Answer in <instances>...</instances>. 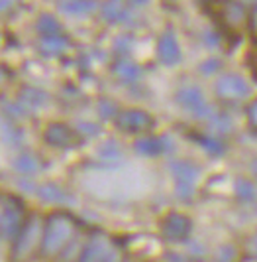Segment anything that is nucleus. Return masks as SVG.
<instances>
[{
    "label": "nucleus",
    "instance_id": "nucleus-11",
    "mask_svg": "<svg viewBox=\"0 0 257 262\" xmlns=\"http://www.w3.org/2000/svg\"><path fill=\"white\" fill-rule=\"evenodd\" d=\"M100 14L108 24H122V22H128L132 12L126 6L124 0H104L102 6H100Z\"/></svg>",
    "mask_w": 257,
    "mask_h": 262
},
{
    "label": "nucleus",
    "instance_id": "nucleus-1",
    "mask_svg": "<svg viewBox=\"0 0 257 262\" xmlns=\"http://www.w3.org/2000/svg\"><path fill=\"white\" fill-rule=\"evenodd\" d=\"M75 231V225L71 217L67 215H53L43 229V238H41V250L45 254H57L65 249V245L71 241Z\"/></svg>",
    "mask_w": 257,
    "mask_h": 262
},
{
    "label": "nucleus",
    "instance_id": "nucleus-15",
    "mask_svg": "<svg viewBox=\"0 0 257 262\" xmlns=\"http://www.w3.org/2000/svg\"><path fill=\"white\" fill-rule=\"evenodd\" d=\"M171 173L175 176V182H189V184H196L200 170L198 166L189 162V160H177L171 162Z\"/></svg>",
    "mask_w": 257,
    "mask_h": 262
},
{
    "label": "nucleus",
    "instance_id": "nucleus-8",
    "mask_svg": "<svg viewBox=\"0 0 257 262\" xmlns=\"http://www.w3.org/2000/svg\"><path fill=\"white\" fill-rule=\"evenodd\" d=\"M212 4H216L220 18H222V22L226 26L242 28L247 24L249 14H247V8H245L244 4H240L236 0H218V2H212Z\"/></svg>",
    "mask_w": 257,
    "mask_h": 262
},
{
    "label": "nucleus",
    "instance_id": "nucleus-33",
    "mask_svg": "<svg viewBox=\"0 0 257 262\" xmlns=\"http://www.w3.org/2000/svg\"><path fill=\"white\" fill-rule=\"evenodd\" d=\"M245 252H247L249 258L257 260V231L247 238V243H245Z\"/></svg>",
    "mask_w": 257,
    "mask_h": 262
},
{
    "label": "nucleus",
    "instance_id": "nucleus-10",
    "mask_svg": "<svg viewBox=\"0 0 257 262\" xmlns=\"http://www.w3.org/2000/svg\"><path fill=\"white\" fill-rule=\"evenodd\" d=\"M171 146L173 144H171L169 136L157 138V136L145 134V136H140V138L134 142V150H136L140 156H159V154L167 152Z\"/></svg>",
    "mask_w": 257,
    "mask_h": 262
},
{
    "label": "nucleus",
    "instance_id": "nucleus-35",
    "mask_svg": "<svg viewBox=\"0 0 257 262\" xmlns=\"http://www.w3.org/2000/svg\"><path fill=\"white\" fill-rule=\"evenodd\" d=\"M204 39H206V46H210V48L220 46V36L216 34V32H208V34H204Z\"/></svg>",
    "mask_w": 257,
    "mask_h": 262
},
{
    "label": "nucleus",
    "instance_id": "nucleus-28",
    "mask_svg": "<svg viewBox=\"0 0 257 262\" xmlns=\"http://www.w3.org/2000/svg\"><path fill=\"white\" fill-rule=\"evenodd\" d=\"M238 256L236 249L232 245H222L216 252H214V262H234Z\"/></svg>",
    "mask_w": 257,
    "mask_h": 262
},
{
    "label": "nucleus",
    "instance_id": "nucleus-17",
    "mask_svg": "<svg viewBox=\"0 0 257 262\" xmlns=\"http://www.w3.org/2000/svg\"><path fill=\"white\" fill-rule=\"evenodd\" d=\"M20 207L10 201L6 207H4V213H2V219H0V225H2V233L6 236H12L18 227H20Z\"/></svg>",
    "mask_w": 257,
    "mask_h": 262
},
{
    "label": "nucleus",
    "instance_id": "nucleus-3",
    "mask_svg": "<svg viewBox=\"0 0 257 262\" xmlns=\"http://www.w3.org/2000/svg\"><path fill=\"white\" fill-rule=\"evenodd\" d=\"M116 128L126 134H145L155 126V118L142 108H128L120 111L114 118Z\"/></svg>",
    "mask_w": 257,
    "mask_h": 262
},
{
    "label": "nucleus",
    "instance_id": "nucleus-29",
    "mask_svg": "<svg viewBox=\"0 0 257 262\" xmlns=\"http://www.w3.org/2000/svg\"><path fill=\"white\" fill-rule=\"evenodd\" d=\"M245 118H247L249 130L257 134V99L249 101V103L245 105Z\"/></svg>",
    "mask_w": 257,
    "mask_h": 262
},
{
    "label": "nucleus",
    "instance_id": "nucleus-36",
    "mask_svg": "<svg viewBox=\"0 0 257 262\" xmlns=\"http://www.w3.org/2000/svg\"><path fill=\"white\" fill-rule=\"evenodd\" d=\"M167 258L171 262H189V260H187V256H181V254H177V252H171V254H167Z\"/></svg>",
    "mask_w": 257,
    "mask_h": 262
},
{
    "label": "nucleus",
    "instance_id": "nucleus-37",
    "mask_svg": "<svg viewBox=\"0 0 257 262\" xmlns=\"http://www.w3.org/2000/svg\"><path fill=\"white\" fill-rule=\"evenodd\" d=\"M14 0H0V12H4V10H8V8H12Z\"/></svg>",
    "mask_w": 257,
    "mask_h": 262
},
{
    "label": "nucleus",
    "instance_id": "nucleus-25",
    "mask_svg": "<svg viewBox=\"0 0 257 262\" xmlns=\"http://www.w3.org/2000/svg\"><path fill=\"white\" fill-rule=\"evenodd\" d=\"M98 156L102 158L104 162H118L122 158V148L116 140H106L100 148H98Z\"/></svg>",
    "mask_w": 257,
    "mask_h": 262
},
{
    "label": "nucleus",
    "instance_id": "nucleus-2",
    "mask_svg": "<svg viewBox=\"0 0 257 262\" xmlns=\"http://www.w3.org/2000/svg\"><path fill=\"white\" fill-rule=\"evenodd\" d=\"M214 93H216V97H218L220 101H224V103H238V101H245L249 97L251 87H249V83L242 75H238V73H224L216 81Z\"/></svg>",
    "mask_w": 257,
    "mask_h": 262
},
{
    "label": "nucleus",
    "instance_id": "nucleus-26",
    "mask_svg": "<svg viewBox=\"0 0 257 262\" xmlns=\"http://www.w3.org/2000/svg\"><path fill=\"white\" fill-rule=\"evenodd\" d=\"M0 132H2V136H4V140H6L8 144H20V142H22V132L18 130L10 120L0 122Z\"/></svg>",
    "mask_w": 257,
    "mask_h": 262
},
{
    "label": "nucleus",
    "instance_id": "nucleus-20",
    "mask_svg": "<svg viewBox=\"0 0 257 262\" xmlns=\"http://www.w3.org/2000/svg\"><path fill=\"white\" fill-rule=\"evenodd\" d=\"M194 140L198 142V146H202L208 156H222L226 152V146L222 142V138L212 136V134H196Z\"/></svg>",
    "mask_w": 257,
    "mask_h": 262
},
{
    "label": "nucleus",
    "instance_id": "nucleus-4",
    "mask_svg": "<svg viewBox=\"0 0 257 262\" xmlns=\"http://www.w3.org/2000/svg\"><path fill=\"white\" fill-rule=\"evenodd\" d=\"M43 138H45V142L49 146L61 148V150L77 148L83 142V136L79 134L77 128H71L69 124H63V122H52V124H47V128L43 130Z\"/></svg>",
    "mask_w": 257,
    "mask_h": 262
},
{
    "label": "nucleus",
    "instance_id": "nucleus-23",
    "mask_svg": "<svg viewBox=\"0 0 257 262\" xmlns=\"http://www.w3.org/2000/svg\"><path fill=\"white\" fill-rule=\"evenodd\" d=\"M38 195L45 201H49V203H69V199H71L65 189H61L55 184H45L38 187Z\"/></svg>",
    "mask_w": 257,
    "mask_h": 262
},
{
    "label": "nucleus",
    "instance_id": "nucleus-38",
    "mask_svg": "<svg viewBox=\"0 0 257 262\" xmlns=\"http://www.w3.org/2000/svg\"><path fill=\"white\" fill-rule=\"evenodd\" d=\"M251 171H253V176L257 178V158H253V160H251Z\"/></svg>",
    "mask_w": 257,
    "mask_h": 262
},
{
    "label": "nucleus",
    "instance_id": "nucleus-13",
    "mask_svg": "<svg viewBox=\"0 0 257 262\" xmlns=\"http://www.w3.org/2000/svg\"><path fill=\"white\" fill-rule=\"evenodd\" d=\"M39 235H41V223L38 219H32L30 223L24 227V233L20 236V243H18V256H24L30 250L34 249L39 243Z\"/></svg>",
    "mask_w": 257,
    "mask_h": 262
},
{
    "label": "nucleus",
    "instance_id": "nucleus-39",
    "mask_svg": "<svg viewBox=\"0 0 257 262\" xmlns=\"http://www.w3.org/2000/svg\"><path fill=\"white\" fill-rule=\"evenodd\" d=\"M251 26H253L257 30V8H255V12L251 14Z\"/></svg>",
    "mask_w": 257,
    "mask_h": 262
},
{
    "label": "nucleus",
    "instance_id": "nucleus-16",
    "mask_svg": "<svg viewBox=\"0 0 257 262\" xmlns=\"http://www.w3.org/2000/svg\"><path fill=\"white\" fill-rule=\"evenodd\" d=\"M59 10L71 16H89L96 10V0H57Z\"/></svg>",
    "mask_w": 257,
    "mask_h": 262
},
{
    "label": "nucleus",
    "instance_id": "nucleus-12",
    "mask_svg": "<svg viewBox=\"0 0 257 262\" xmlns=\"http://www.w3.org/2000/svg\"><path fill=\"white\" fill-rule=\"evenodd\" d=\"M69 48H71V41H69V38H65L63 34H59V36H41L38 43V50L45 57H59Z\"/></svg>",
    "mask_w": 257,
    "mask_h": 262
},
{
    "label": "nucleus",
    "instance_id": "nucleus-32",
    "mask_svg": "<svg viewBox=\"0 0 257 262\" xmlns=\"http://www.w3.org/2000/svg\"><path fill=\"white\" fill-rule=\"evenodd\" d=\"M77 130L81 136H94V134H98L100 132V126L98 124H94V122H79L77 124Z\"/></svg>",
    "mask_w": 257,
    "mask_h": 262
},
{
    "label": "nucleus",
    "instance_id": "nucleus-34",
    "mask_svg": "<svg viewBox=\"0 0 257 262\" xmlns=\"http://www.w3.org/2000/svg\"><path fill=\"white\" fill-rule=\"evenodd\" d=\"M189 254H193L196 260L204 258V254H206L204 245H200V243H191V245H189Z\"/></svg>",
    "mask_w": 257,
    "mask_h": 262
},
{
    "label": "nucleus",
    "instance_id": "nucleus-18",
    "mask_svg": "<svg viewBox=\"0 0 257 262\" xmlns=\"http://www.w3.org/2000/svg\"><path fill=\"white\" fill-rule=\"evenodd\" d=\"M20 101L26 108H38V106H45L49 101V95L36 87H24V91L20 93Z\"/></svg>",
    "mask_w": 257,
    "mask_h": 262
},
{
    "label": "nucleus",
    "instance_id": "nucleus-21",
    "mask_svg": "<svg viewBox=\"0 0 257 262\" xmlns=\"http://www.w3.org/2000/svg\"><path fill=\"white\" fill-rule=\"evenodd\" d=\"M208 128L212 130V136L224 138L226 134L232 132L234 124H232V118L226 113H214L212 117L208 118Z\"/></svg>",
    "mask_w": 257,
    "mask_h": 262
},
{
    "label": "nucleus",
    "instance_id": "nucleus-6",
    "mask_svg": "<svg viewBox=\"0 0 257 262\" xmlns=\"http://www.w3.org/2000/svg\"><path fill=\"white\" fill-rule=\"evenodd\" d=\"M157 57H159V61L163 63V66L167 67H173L181 63V59H183V52H181V46H179V39L175 36V32L167 28L159 39H157Z\"/></svg>",
    "mask_w": 257,
    "mask_h": 262
},
{
    "label": "nucleus",
    "instance_id": "nucleus-5",
    "mask_svg": "<svg viewBox=\"0 0 257 262\" xmlns=\"http://www.w3.org/2000/svg\"><path fill=\"white\" fill-rule=\"evenodd\" d=\"M175 99L183 108L191 111L196 118H206L208 120L214 115V108L204 101V95L198 87H183L177 91Z\"/></svg>",
    "mask_w": 257,
    "mask_h": 262
},
{
    "label": "nucleus",
    "instance_id": "nucleus-24",
    "mask_svg": "<svg viewBox=\"0 0 257 262\" xmlns=\"http://www.w3.org/2000/svg\"><path fill=\"white\" fill-rule=\"evenodd\" d=\"M14 168L20 171V173L32 176V173H36V171L41 168V164H39V160L34 156V154H30V152H22L20 156L14 160Z\"/></svg>",
    "mask_w": 257,
    "mask_h": 262
},
{
    "label": "nucleus",
    "instance_id": "nucleus-27",
    "mask_svg": "<svg viewBox=\"0 0 257 262\" xmlns=\"http://www.w3.org/2000/svg\"><path fill=\"white\" fill-rule=\"evenodd\" d=\"M220 69H222V61H220L218 57H208L206 61H202V63L198 66V71H200L202 75H206V77L218 73Z\"/></svg>",
    "mask_w": 257,
    "mask_h": 262
},
{
    "label": "nucleus",
    "instance_id": "nucleus-7",
    "mask_svg": "<svg viewBox=\"0 0 257 262\" xmlns=\"http://www.w3.org/2000/svg\"><path fill=\"white\" fill-rule=\"evenodd\" d=\"M112 247H114V243L108 236L102 233H94L89 238V243L83 247V252L77 262H102L108 256V252L112 250Z\"/></svg>",
    "mask_w": 257,
    "mask_h": 262
},
{
    "label": "nucleus",
    "instance_id": "nucleus-30",
    "mask_svg": "<svg viewBox=\"0 0 257 262\" xmlns=\"http://www.w3.org/2000/svg\"><path fill=\"white\" fill-rule=\"evenodd\" d=\"M132 36H128V34H124V36H118L114 41V52L120 55V57H126V53L132 50Z\"/></svg>",
    "mask_w": 257,
    "mask_h": 262
},
{
    "label": "nucleus",
    "instance_id": "nucleus-14",
    "mask_svg": "<svg viewBox=\"0 0 257 262\" xmlns=\"http://www.w3.org/2000/svg\"><path fill=\"white\" fill-rule=\"evenodd\" d=\"M112 73H114L118 79L126 81V83H132V81H138L140 75H142V67L138 66L134 59L130 57H118L112 66Z\"/></svg>",
    "mask_w": 257,
    "mask_h": 262
},
{
    "label": "nucleus",
    "instance_id": "nucleus-19",
    "mask_svg": "<svg viewBox=\"0 0 257 262\" xmlns=\"http://www.w3.org/2000/svg\"><path fill=\"white\" fill-rule=\"evenodd\" d=\"M234 193H236V199L242 203H255L257 187L253 182H249L245 178H238L234 184Z\"/></svg>",
    "mask_w": 257,
    "mask_h": 262
},
{
    "label": "nucleus",
    "instance_id": "nucleus-31",
    "mask_svg": "<svg viewBox=\"0 0 257 262\" xmlns=\"http://www.w3.org/2000/svg\"><path fill=\"white\" fill-rule=\"evenodd\" d=\"M118 106L112 103V101H106V99H102L100 101V105H98V115L102 118H106V120H110V118H116L118 117Z\"/></svg>",
    "mask_w": 257,
    "mask_h": 262
},
{
    "label": "nucleus",
    "instance_id": "nucleus-9",
    "mask_svg": "<svg viewBox=\"0 0 257 262\" xmlns=\"http://www.w3.org/2000/svg\"><path fill=\"white\" fill-rule=\"evenodd\" d=\"M161 229H163L165 238L179 243V241H187V238H189L191 231H193V223H191V219H189L187 215L171 213V215L165 217V221H163V227H161Z\"/></svg>",
    "mask_w": 257,
    "mask_h": 262
},
{
    "label": "nucleus",
    "instance_id": "nucleus-22",
    "mask_svg": "<svg viewBox=\"0 0 257 262\" xmlns=\"http://www.w3.org/2000/svg\"><path fill=\"white\" fill-rule=\"evenodd\" d=\"M36 28L41 36H59L61 34V22L49 12H43L39 14L38 22H36Z\"/></svg>",
    "mask_w": 257,
    "mask_h": 262
},
{
    "label": "nucleus",
    "instance_id": "nucleus-40",
    "mask_svg": "<svg viewBox=\"0 0 257 262\" xmlns=\"http://www.w3.org/2000/svg\"><path fill=\"white\" fill-rule=\"evenodd\" d=\"M132 2H134V4H145L147 0H132Z\"/></svg>",
    "mask_w": 257,
    "mask_h": 262
}]
</instances>
